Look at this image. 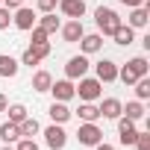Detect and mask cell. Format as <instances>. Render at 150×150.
<instances>
[{
  "label": "cell",
  "instance_id": "1",
  "mask_svg": "<svg viewBox=\"0 0 150 150\" xmlns=\"http://www.w3.org/2000/svg\"><path fill=\"white\" fill-rule=\"evenodd\" d=\"M147 71H150L147 59H144V56H135V59H129V62L118 71V80H121V83H127V86H132L138 77H147Z\"/></svg>",
  "mask_w": 150,
  "mask_h": 150
},
{
  "label": "cell",
  "instance_id": "2",
  "mask_svg": "<svg viewBox=\"0 0 150 150\" xmlns=\"http://www.w3.org/2000/svg\"><path fill=\"white\" fill-rule=\"evenodd\" d=\"M94 21H97V30H100V35H112V33L121 27V18H118V12H115V9H109V6H100V9L94 12Z\"/></svg>",
  "mask_w": 150,
  "mask_h": 150
},
{
  "label": "cell",
  "instance_id": "3",
  "mask_svg": "<svg viewBox=\"0 0 150 150\" xmlns=\"http://www.w3.org/2000/svg\"><path fill=\"white\" fill-rule=\"evenodd\" d=\"M77 138H80V144L94 147V144H100V141H103V132H100V127H97L94 121H83V124H80V129H77Z\"/></svg>",
  "mask_w": 150,
  "mask_h": 150
},
{
  "label": "cell",
  "instance_id": "4",
  "mask_svg": "<svg viewBox=\"0 0 150 150\" xmlns=\"http://www.w3.org/2000/svg\"><path fill=\"white\" fill-rule=\"evenodd\" d=\"M44 141H47L50 150H62V147L68 144V132L62 129V124H53V127L44 129Z\"/></svg>",
  "mask_w": 150,
  "mask_h": 150
},
{
  "label": "cell",
  "instance_id": "5",
  "mask_svg": "<svg viewBox=\"0 0 150 150\" xmlns=\"http://www.w3.org/2000/svg\"><path fill=\"white\" fill-rule=\"evenodd\" d=\"M80 94V100H97L100 97V80H88V77H80V86H74Z\"/></svg>",
  "mask_w": 150,
  "mask_h": 150
},
{
  "label": "cell",
  "instance_id": "6",
  "mask_svg": "<svg viewBox=\"0 0 150 150\" xmlns=\"http://www.w3.org/2000/svg\"><path fill=\"white\" fill-rule=\"evenodd\" d=\"M135 135H138V129H135V121H129V118H118V138H121V144L124 147H129V144H135Z\"/></svg>",
  "mask_w": 150,
  "mask_h": 150
},
{
  "label": "cell",
  "instance_id": "7",
  "mask_svg": "<svg viewBox=\"0 0 150 150\" xmlns=\"http://www.w3.org/2000/svg\"><path fill=\"white\" fill-rule=\"evenodd\" d=\"M59 9H62V15L71 18V21H83V15H86V0H59Z\"/></svg>",
  "mask_w": 150,
  "mask_h": 150
},
{
  "label": "cell",
  "instance_id": "8",
  "mask_svg": "<svg viewBox=\"0 0 150 150\" xmlns=\"http://www.w3.org/2000/svg\"><path fill=\"white\" fill-rule=\"evenodd\" d=\"M86 71H88V59H86V56H71L68 65H65L68 80H80V77H86Z\"/></svg>",
  "mask_w": 150,
  "mask_h": 150
},
{
  "label": "cell",
  "instance_id": "9",
  "mask_svg": "<svg viewBox=\"0 0 150 150\" xmlns=\"http://www.w3.org/2000/svg\"><path fill=\"white\" fill-rule=\"evenodd\" d=\"M94 71H97V80H100V83H115V80H118V65H115L112 59L97 62Z\"/></svg>",
  "mask_w": 150,
  "mask_h": 150
},
{
  "label": "cell",
  "instance_id": "10",
  "mask_svg": "<svg viewBox=\"0 0 150 150\" xmlns=\"http://www.w3.org/2000/svg\"><path fill=\"white\" fill-rule=\"evenodd\" d=\"M50 91H53V97H56V100H62V103H68L71 97H77V88H74V83H71V80H59V83H53V86H50Z\"/></svg>",
  "mask_w": 150,
  "mask_h": 150
},
{
  "label": "cell",
  "instance_id": "11",
  "mask_svg": "<svg viewBox=\"0 0 150 150\" xmlns=\"http://www.w3.org/2000/svg\"><path fill=\"white\" fill-rule=\"evenodd\" d=\"M83 35H86V30H83V21H68V24L62 27V38H65L68 44H77Z\"/></svg>",
  "mask_w": 150,
  "mask_h": 150
},
{
  "label": "cell",
  "instance_id": "12",
  "mask_svg": "<svg viewBox=\"0 0 150 150\" xmlns=\"http://www.w3.org/2000/svg\"><path fill=\"white\" fill-rule=\"evenodd\" d=\"M15 27L18 30H33L35 27V12L33 9H27V6H21V9H15Z\"/></svg>",
  "mask_w": 150,
  "mask_h": 150
},
{
  "label": "cell",
  "instance_id": "13",
  "mask_svg": "<svg viewBox=\"0 0 150 150\" xmlns=\"http://www.w3.org/2000/svg\"><path fill=\"white\" fill-rule=\"evenodd\" d=\"M121 106H124V103H121L118 97H106L97 109H100V118H112V121H118V118H121Z\"/></svg>",
  "mask_w": 150,
  "mask_h": 150
},
{
  "label": "cell",
  "instance_id": "14",
  "mask_svg": "<svg viewBox=\"0 0 150 150\" xmlns=\"http://www.w3.org/2000/svg\"><path fill=\"white\" fill-rule=\"evenodd\" d=\"M147 21H150V6H147V3H144V6H135V9L129 12V27H132V30L147 27Z\"/></svg>",
  "mask_w": 150,
  "mask_h": 150
},
{
  "label": "cell",
  "instance_id": "15",
  "mask_svg": "<svg viewBox=\"0 0 150 150\" xmlns=\"http://www.w3.org/2000/svg\"><path fill=\"white\" fill-rule=\"evenodd\" d=\"M71 115H74V112H71L62 100H53V103H50V118H53V124H65V121H71Z\"/></svg>",
  "mask_w": 150,
  "mask_h": 150
},
{
  "label": "cell",
  "instance_id": "16",
  "mask_svg": "<svg viewBox=\"0 0 150 150\" xmlns=\"http://www.w3.org/2000/svg\"><path fill=\"white\" fill-rule=\"evenodd\" d=\"M80 47H83V53H97V50L103 47V35H100V33L83 35V38H80Z\"/></svg>",
  "mask_w": 150,
  "mask_h": 150
},
{
  "label": "cell",
  "instance_id": "17",
  "mask_svg": "<svg viewBox=\"0 0 150 150\" xmlns=\"http://www.w3.org/2000/svg\"><path fill=\"white\" fill-rule=\"evenodd\" d=\"M112 38H115L118 44H124V47H127V44H132V41H135V30H132L129 24H127V27L121 24V27H118V30L112 33Z\"/></svg>",
  "mask_w": 150,
  "mask_h": 150
},
{
  "label": "cell",
  "instance_id": "18",
  "mask_svg": "<svg viewBox=\"0 0 150 150\" xmlns=\"http://www.w3.org/2000/svg\"><path fill=\"white\" fill-rule=\"evenodd\" d=\"M121 115H124V118H129V121L144 118V106H141V100H129L127 106H121Z\"/></svg>",
  "mask_w": 150,
  "mask_h": 150
},
{
  "label": "cell",
  "instance_id": "19",
  "mask_svg": "<svg viewBox=\"0 0 150 150\" xmlns=\"http://www.w3.org/2000/svg\"><path fill=\"white\" fill-rule=\"evenodd\" d=\"M50 86H53V77H50V74L47 71H38L35 74V77H33V91H50Z\"/></svg>",
  "mask_w": 150,
  "mask_h": 150
},
{
  "label": "cell",
  "instance_id": "20",
  "mask_svg": "<svg viewBox=\"0 0 150 150\" xmlns=\"http://www.w3.org/2000/svg\"><path fill=\"white\" fill-rule=\"evenodd\" d=\"M18 62L9 56V53H3V56H0V77H15V74H18Z\"/></svg>",
  "mask_w": 150,
  "mask_h": 150
},
{
  "label": "cell",
  "instance_id": "21",
  "mask_svg": "<svg viewBox=\"0 0 150 150\" xmlns=\"http://www.w3.org/2000/svg\"><path fill=\"white\" fill-rule=\"evenodd\" d=\"M18 132H21V138H33V135L38 132V121L27 115V118H24V121L18 124Z\"/></svg>",
  "mask_w": 150,
  "mask_h": 150
},
{
  "label": "cell",
  "instance_id": "22",
  "mask_svg": "<svg viewBox=\"0 0 150 150\" xmlns=\"http://www.w3.org/2000/svg\"><path fill=\"white\" fill-rule=\"evenodd\" d=\"M100 118V109L91 103V100H83V106H80V121H97Z\"/></svg>",
  "mask_w": 150,
  "mask_h": 150
},
{
  "label": "cell",
  "instance_id": "23",
  "mask_svg": "<svg viewBox=\"0 0 150 150\" xmlns=\"http://www.w3.org/2000/svg\"><path fill=\"white\" fill-rule=\"evenodd\" d=\"M0 138H3L6 144H12V141H18L21 138V132H18V124H3V127H0Z\"/></svg>",
  "mask_w": 150,
  "mask_h": 150
},
{
  "label": "cell",
  "instance_id": "24",
  "mask_svg": "<svg viewBox=\"0 0 150 150\" xmlns=\"http://www.w3.org/2000/svg\"><path fill=\"white\" fill-rule=\"evenodd\" d=\"M38 27H41V30H44V33L50 35V33H56V30H59L62 24H59V18H56L53 12H44V18H41V24H38Z\"/></svg>",
  "mask_w": 150,
  "mask_h": 150
},
{
  "label": "cell",
  "instance_id": "25",
  "mask_svg": "<svg viewBox=\"0 0 150 150\" xmlns=\"http://www.w3.org/2000/svg\"><path fill=\"white\" fill-rule=\"evenodd\" d=\"M6 112H9V121H12V124H21V121L27 118V106H21V103L6 106Z\"/></svg>",
  "mask_w": 150,
  "mask_h": 150
},
{
  "label": "cell",
  "instance_id": "26",
  "mask_svg": "<svg viewBox=\"0 0 150 150\" xmlns=\"http://www.w3.org/2000/svg\"><path fill=\"white\" fill-rule=\"evenodd\" d=\"M132 86H135V94H138V100H147V97H150V80H147V77H138Z\"/></svg>",
  "mask_w": 150,
  "mask_h": 150
},
{
  "label": "cell",
  "instance_id": "27",
  "mask_svg": "<svg viewBox=\"0 0 150 150\" xmlns=\"http://www.w3.org/2000/svg\"><path fill=\"white\" fill-rule=\"evenodd\" d=\"M30 50H33L38 59H47V56H50V41H38V44H30Z\"/></svg>",
  "mask_w": 150,
  "mask_h": 150
},
{
  "label": "cell",
  "instance_id": "28",
  "mask_svg": "<svg viewBox=\"0 0 150 150\" xmlns=\"http://www.w3.org/2000/svg\"><path fill=\"white\" fill-rule=\"evenodd\" d=\"M38 62H41V59H38V56L27 47V50H24V56H21V65H30V68H33V65H38Z\"/></svg>",
  "mask_w": 150,
  "mask_h": 150
},
{
  "label": "cell",
  "instance_id": "29",
  "mask_svg": "<svg viewBox=\"0 0 150 150\" xmlns=\"http://www.w3.org/2000/svg\"><path fill=\"white\" fill-rule=\"evenodd\" d=\"M135 147L138 150H150V132H138L135 135Z\"/></svg>",
  "mask_w": 150,
  "mask_h": 150
},
{
  "label": "cell",
  "instance_id": "30",
  "mask_svg": "<svg viewBox=\"0 0 150 150\" xmlns=\"http://www.w3.org/2000/svg\"><path fill=\"white\" fill-rule=\"evenodd\" d=\"M35 3H38V12H53L59 6V0H35Z\"/></svg>",
  "mask_w": 150,
  "mask_h": 150
},
{
  "label": "cell",
  "instance_id": "31",
  "mask_svg": "<svg viewBox=\"0 0 150 150\" xmlns=\"http://www.w3.org/2000/svg\"><path fill=\"white\" fill-rule=\"evenodd\" d=\"M15 150H38V144L33 141V138H18V147Z\"/></svg>",
  "mask_w": 150,
  "mask_h": 150
},
{
  "label": "cell",
  "instance_id": "32",
  "mask_svg": "<svg viewBox=\"0 0 150 150\" xmlns=\"http://www.w3.org/2000/svg\"><path fill=\"white\" fill-rule=\"evenodd\" d=\"M12 24V15H9V9L6 6H0V30H6Z\"/></svg>",
  "mask_w": 150,
  "mask_h": 150
},
{
  "label": "cell",
  "instance_id": "33",
  "mask_svg": "<svg viewBox=\"0 0 150 150\" xmlns=\"http://www.w3.org/2000/svg\"><path fill=\"white\" fill-rule=\"evenodd\" d=\"M38 41H47V33L41 27H33V44H38Z\"/></svg>",
  "mask_w": 150,
  "mask_h": 150
},
{
  "label": "cell",
  "instance_id": "34",
  "mask_svg": "<svg viewBox=\"0 0 150 150\" xmlns=\"http://www.w3.org/2000/svg\"><path fill=\"white\" fill-rule=\"evenodd\" d=\"M118 3H124V6H129V9H135V6H144L147 0H118Z\"/></svg>",
  "mask_w": 150,
  "mask_h": 150
},
{
  "label": "cell",
  "instance_id": "35",
  "mask_svg": "<svg viewBox=\"0 0 150 150\" xmlns=\"http://www.w3.org/2000/svg\"><path fill=\"white\" fill-rule=\"evenodd\" d=\"M3 6H6V9H21L24 0H3Z\"/></svg>",
  "mask_w": 150,
  "mask_h": 150
},
{
  "label": "cell",
  "instance_id": "36",
  "mask_svg": "<svg viewBox=\"0 0 150 150\" xmlns=\"http://www.w3.org/2000/svg\"><path fill=\"white\" fill-rule=\"evenodd\" d=\"M6 106H9V100H6V94H0V112H6Z\"/></svg>",
  "mask_w": 150,
  "mask_h": 150
},
{
  "label": "cell",
  "instance_id": "37",
  "mask_svg": "<svg viewBox=\"0 0 150 150\" xmlns=\"http://www.w3.org/2000/svg\"><path fill=\"white\" fill-rule=\"evenodd\" d=\"M94 150H115V147H112V144H103V141H100V144H94Z\"/></svg>",
  "mask_w": 150,
  "mask_h": 150
},
{
  "label": "cell",
  "instance_id": "38",
  "mask_svg": "<svg viewBox=\"0 0 150 150\" xmlns=\"http://www.w3.org/2000/svg\"><path fill=\"white\" fill-rule=\"evenodd\" d=\"M0 150H15V147H0Z\"/></svg>",
  "mask_w": 150,
  "mask_h": 150
},
{
  "label": "cell",
  "instance_id": "39",
  "mask_svg": "<svg viewBox=\"0 0 150 150\" xmlns=\"http://www.w3.org/2000/svg\"><path fill=\"white\" fill-rule=\"evenodd\" d=\"M0 3H3V0H0Z\"/></svg>",
  "mask_w": 150,
  "mask_h": 150
}]
</instances>
